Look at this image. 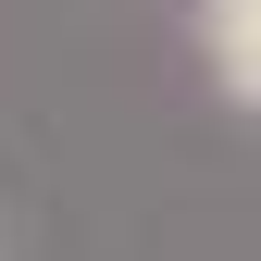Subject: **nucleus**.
Here are the masks:
<instances>
[{"mask_svg":"<svg viewBox=\"0 0 261 261\" xmlns=\"http://www.w3.org/2000/svg\"><path fill=\"white\" fill-rule=\"evenodd\" d=\"M199 62L224 75V100L261 112V0H199Z\"/></svg>","mask_w":261,"mask_h":261,"instance_id":"nucleus-1","label":"nucleus"}]
</instances>
